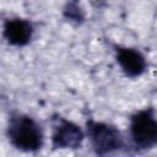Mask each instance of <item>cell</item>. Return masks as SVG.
<instances>
[{
	"mask_svg": "<svg viewBox=\"0 0 157 157\" xmlns=\"http://www.w3.org/2000/svg\"><path fill=\"white\" fill-rule=\"evenodd\" d=\"M6 134L10 144L23 152H36L42 148L44 142L42 126L36 119L22 113L10 115Z\"/></svg>",
	"mask_w": 157,
	"mask_h": 157,
	"instance_id": "obj_1",
	"label": "cell"
},
{
	"mask_svg": "<svg viewBox=\"0 0 157 157\" xmlns=\"http://www.w3.org/2000/svg\"><path fill=\"white\" fill-rule=\"evenodd\" d=\"M130 137L139 151H147L157 145V120L152 107L136 110L130 115Z\"/></svg>",
	"mask_w": 157,
	"mask_h": 157,
	"instance_id": "obj_2",
	"label": "cell"
},
{
	"mask_svg": "<svg viewBox=\"0 0 157 157\" xmlns=\"http://www.w3.org/2000/svg\"><path fill=\"white\" fill-rule=\"evenodd\" d=\"M86 135L96 155L105 156L124 147V137L120 130L108 123L87 120Z\"/></svg>",
	"mask_w": 157,
	"mask_h": 157,
	"instance_id": "obj_3",
	"label": "cell"
},
{
	"mask_svg": "<svg viewBox=\"0 0 157 157\" xmlns=\"http://www.w3.org/2000/svg\"><path fill=\"white\" fill-rule=\"evenodd\" d=\"M85 131L66 118L55 115L52 123V146L54 150H76L82 146Z\"/></svg>",
	"mask_w": 157,
	"mask_h": 157,
	"instance_id": "obj_4",
	"label": "cell"
},
{
	"mask_svg": "<svg viewBox=\"0 0 157 157\" xmlns=\"http://www.w3.org/2000/svg\"><path fill=\"white\" fill-rule=\"evenodd\" d=\"M114 52L115 60L126 77L136 78L146 71L147 61L145 55L140 50L131 47L114 45Z\"/></svg>",
	"mask_w": 157,
	"mask_h": 157,
	"instance_id": "obj_5",
	"label": "cell"
},
{
	"mask_svg": "<svg viewBox=\"0 0 157 157\" xmlns=\"http://www.w3.org/2000/svg\"><path fill=\"white\" fill-rule=\"evenodd\" d=\"M34 34L33 23L29 20L15 17L5 21L2 27V36L5 40L13 47L27 45Z\"/></svg>",
	"mask_w": 157,
	"mask_h": 157,
	"instance_id": "obj_6",
	"label": "cell"
},
{
	"mask_svg": "<svg viewBox=\"0 0 157 157\" xmlns=\"http://www.w3.org/2000/svg\"><path fill=\"white\" fill-rule=\"evenodd\" d=\"M64 13L66 16V18L69 20H72V21H82L83 20V13H82V10L78 7L77 2L72 1V2H69L64 10Z\"/></svg>",
	"mask_w": 157,
	"mask_h": 157,
	"instance_id": "obj_7",
	"label": "cell"
}]
</instances>
